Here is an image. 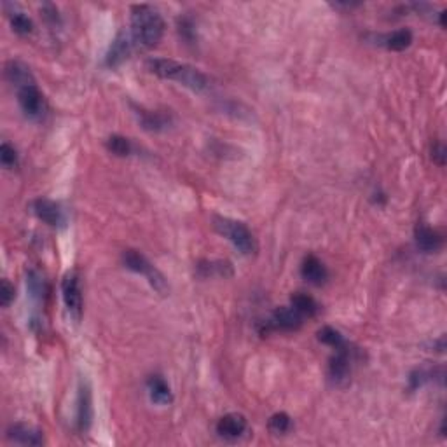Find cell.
I'll return each mask as SVG.
<instances>
[{
	"instance_id": "cell-1",
	"label": "cell",
	"mask_w": 447,
	"mask_h": 447,
	"mask_svg": "<svg viewBox=\"0 0 447 447\" xmlns=\"http://www.w3.org/2000/svg\"><path fill=\"white\" fill-rule=\"evenodd\" d=\"M147 70L154 76L161 77V79L175 81V83L182 84V86L194 91V93H203L210 87L208 77L201 70L187 65V63L175 62V60L168 58H151L147 60Z\"/></svg>"
},
{
	"instance_id": "cell-13",
	"label": "cell",
	"mask_w": 447,
	"mask_h": 447,
	"mask_svg": "<svg viewBox=\"0 0 447 447\" xmlns=\"http://www.w3.org/2000/svg\"><path fill=\"white\" fill-rule=\"evenodd\" d=\"M301 276H303V280H306L310 285L320 287L327 282L328 271L318 257L307 255L304 257L303 264H301Z\"/></svg>"
},
{
	"instance_id": "cell-17",
	"label": "cell",
	"mask_w": 447,
	"mask_h": 447,
	"mask_svg": "<svg viewBox=\"0 0 447 447\" xmlns=\"http://www.w3.org/2000/svg\"><path fill=\"white\" fill-rule=\"evenodd\" d=\"M147 389L149 397H151V400L154 402V404L168 405L174 400L170 386H168V382H166L161 376H151L147 381Z\"/></svg>"
},
{
	"instance_id": "cell-26",
	"label": "cell",
	"mask_w": 447,
	"mask_h": 447,
	"mask_svg": "<svg viewBox=\"0 0 447 447\" xmlns=\"http://www.w3.org/2000/svg\"><path fill=\"white\" fill-rule=\"evenodd\" d=\"M0 162H2V166L8 168V170H12V168L18 166V152H16V149L12 147L11 144H8V142H4V144L0 145Z\"/></svg>"
},
{
	"instance_id": "cell-25",
	"label": "cell",
	"mask_w": 447,
	"mask_h": 447,
	"mask_svg": "<svg viewBox=\"0 0 447 447\" xmlns=\"http://www.w3.org/2000/svg\"><path fill=\"white\" fill-rule=\"evenodd\" d=\"M26 283H28V290L33 299H42L44 294H46V283H44L42 274L37 273V271H30Z\"/></svg>"
},
{
	"instance_id": "cell-22",
	"label": "cell",
	"mask_w": 447,
	"mask_h": 447,
	"mask_svg": "<svg viewBox=\"0 0 447 447\" xmlns=\"http://www.w3.org/2000/svg\"><path fill=\"white\" fill-rule=\"evenodd\" d=\"M9 22H11L12 30L19 35H30L33 32V22L25 15L23 11L12 9V12H9Z\"/></svg>"
},
{
	"instance_id": "cell-15",
	"label": "cell",
	"mask_w": 447,
	"mask_h": 447,
	"mask_svg": "<svg viewBox=\"0 0 447 447\" xmlns=\"http://www.w3.org/2000/svg\"><path fill=\"white\" fill-rule=\"evenodd\" d=\"M138 117H140V123L145 130L149 131H166L168 128L174 124V117L168 112L162 110H140L138 112Z\"/></svg>"
},
{
	"instance_id": "cell-10",
	"label": "cell",
	"mask_w": 447,
	"mask_h": 447,
	"mask_svg": "<svg viewBox=\"0 0 447 447\" xmlns=\"http://www.w3.org/2000/svg\"><path fill=\"white\" fill-rule=\"evenodd\" d=\"M93 423V395L86 381L81 382L77 395V426L81 432H87Z\"/></svg>"
},
{
	"instance_id": "cell-23",
	"label": "cell",
	"mask_w": 447,
	"mask_h": 447,
	"mask_svg": "<svg viewBox=\"0 0 447 447\" xmlns=\"http://www.w3.org/2000/svg\"><path fill=\"white\" fill-rule=\"evenodd\" d=\"M267 428L273 435H287L292 430V418L287 412H276L269 418Z\"/></svg>"
},
{
	"instance_id": "cell-3",
	"label": "cell",
	"mask_w": 447,
	"mask_h": 447,
	"mask_svg": "<svg viewBox=\"0 0 447 447\" xmlns=\"http://www.w3.org/2000/svg\"><path fill=\"white\" fill-rule=\"evenodd\" d=\"M213 226H215L217 233L222 235L224 238H228L235 245V248L242 252L243 255H252V253L257 252L255 238H253L252 231L243 222L228 219V217H215Z\"/></svg>"
},
{
	"instance_id": "cell-6",
	"label": "cell",
	"mask_w": 447,
	"mask_h": 447,
	"mask_svg": "<svg viewBox=\"0 0 447 447\" xmlns=\"http://www.w3.org/2000/svg\"><path fill=\"white\" fill-rule=\"evenodd\" d=\"M18 103L22 112L28 119L39 121L46 114V100H44V94L40 93L39 87L35 86V83L19 87Z\"/></svg>"
},
{
	"instance_id": "cell-16",
	"label": "cell",
	"mask_w": 447,
	"mask_h": 447,
	"mask_svg": "<svg viewBox=\"0 0 447 447\" xmlns=\"http://www.w3.org/2000/svg\"><path fill=\"white\" fill-rule=\"evenodd\" d=\"M131 42L124 33H119V35L114 39L112 46L108 47V53L105 56V63L107 67H119L121 63L126 62V58L130 56Z\"/></svg>"
},
{
	"instance_id": "cell-8",
	"label": "cell",
	"mask_w": 447,
	"mask_h": 447,
	"mask_svg": "<svg viewBox=\"0 0 447 447\" xmlns=\"http://www.w3.org/2000/svg\"><path fill=\"white\" fill-rule=\"evenodd\" d=\"M351 376V351L348 344L335 350V355L328 362V379L334 386H346Z\"/></svg>"
},
{
	"instance_id": "cell-24",
	"label": "cell",
	"mask_w": 447,
	"mask_h": 447,
	"mask_svg": "<svg viewBox=\"0 0 447 447\" xmlns=\"http://www.w3.org/2000/svg\"><path fill=\"white\" fill-rule=\"evenodd\" d=\"M107 149L112 152V154L121 155V158H126L133 152V145L128 138L121 137V135H112L107 140Z\"/></svg>"
},
{
	"instance_id": "cell-21",
	"label": "cell",
	"mask_w": 447,
	"mask_h": 447,
	"mask_svg": "<svg viewBox=\"0 0 447 447\" xmlns=\"http://www.w3.org/2000/svg\"><path fill=\"white\" fill-rule=\"evenodd\" d=\"M318 341L327 344V346L334 348V350H339V348H344L348 344L346 339H344V335L334 327H321L320 330H318Z\"/></svg>"
},
{
	"instance_id": "cell-5",
	"label": "cell",
	"mask_w": 447,
	"mask_h": 447,
	"mask_svg": "<svg viewBox=\"0 0 447 447\" xmlns=\"http://www.w3.org/2000/svg\"><path fill=\"white\" fill-rule=\"evenodd\" d=\"M62 296L70 318L76 323H79L81 318H83V289H81L79 274L76 271H70L63 276Z\"/></svg>"
},
{
	"instance_id": "cell-19",
	"label": "cell",
	"mask_w": 447,
	"mask_h": 447,
	"mask_svg": "<svg viewBox=\"0 0 447 447\" xmlns=\"http://www.w3.org/2000/svg\"><path fill=\"white\" fill-rule=\"evenodd\" d=\"M6 77H8L9 83L15 84L16 90H19V87L28 86V84L35 83L28 67L23 65L22 62H15V60H12V62H9L8 65H6Z\"/></svg>"
},
{
	"instance_id": "cell-14",
	"label": "cell",
	"mask_w": 447,
	"mask_h": 447,
	"mask_svg": "<svg viewBox=\"0 0 447 447\" xmlns=\"http://www.w3.org/2000/svg\"><path fill=\"white\" fill-rule=\"evenodd\" d=\"M416 246L425 253H433L442 246V236L425 224H418L414 231Z\"/></svg>"
},
{
	"instance_id": "cell-9",
	"label": "cell",
	"mask_w": 447,
	"mask_h": 447,
	"mask_svg": "<svg viewBox=\"0 0 447 447\" xmlns=\"http://www.w3.org/2000/svg\"><path fill=\"white\" fill-rule=\"evenodd\" d=\"M32 210L42 222L53 228H60L65 224V213H63L62 206L56 205L54 201L46 198H39L32 203Z\"/></svg>"
},
{
	"instance_id": "cell-28",
	"label": "cell",
	"mask_w": 447,
	"mask_h": 447,
	"mask_svg": "<svg viewBox=\"0 0 447 447\" xmlns=\"http://www.w3.org/2000/svg\"><path fill=\"white\" fill-rule=\"evenodd\" d=\"M432 158H433V161H437L440 166H444V162H446V147H444L442 144L433 145Z\"/></svg>"
},
{
	"instance_id": "cell-18",
	"label": "cell",
	"mask_w": 447,
	"mask_h": 447,
	"mask_svg": "<svg viewBox=\"0 0 447 447\" xmlns=\"http://www.w3.org/2000/svg\"><path fill=\"white\" fill-rule=\"evenodd\" d=\"M378 40L379 46L386 47L388 51H404L412 44V32L407 28H400L378 37Z\"/></svg>"
},
{
	"instance_id": "cell-12",
	"label": "cell",
	"mask_w": 447,
	"mask_h": 447,
	"mask_svg": "<svg viewBox=\"0 0 447 447\" xmlns=\"http://www.w3.org/2000/svg\"><path fill=\"white\" fill-rule=\"evenodd\" d=\"M246 418L238 412H229V414L222 416L217 423V433L219 437L226 440H236L239 437H243V433L246 432Z\"/></svg>"
},
{
	"instance_id": "cell-20",
	"label": "cell",
	"mask_w": 447,
	"mask_h": 447,
	"mask_svg": "<svg viewBox=\"0 0 447 447\" xmlns=\"http://www.w3.org/2000/svg\"><path fill=\"white\" fill-rule=\"evenodd\" d=\"M290 306H292L294 310H296L303 318L314 317V314L318 313V310H320V306H318L317 301H314L311 296H307V294H303V292L294 294L292 299H290Z\"/></svg>"
},
{
	"instance_id": "cell-4",
	"label": "cell",
	"mask_w": 447,
	"mask_h": 447,
	"mask_svg": "<svg viewBox=\"0 0 447 447\" xmlns=\"http://www.w3.org/2000/svg\"><path fill=\"white\" fill-rule=\"evenodd\" d=\"M123 264L128 269L133 271V273L142 274V276L147 278L149 285H151L155 292L161 294V296H166V294L170 292V285L166 282L165 274H162L144 253L138 252V250H124Z\"/></svg>"
},
{
	"instance_id": "cell-27",
	"label": "cell",
	"mask_w": 447,
	"mask_h": 447,
	"mask_svg": "<svg viewBox=\"0 0 447 447\" xmlns=\"http://www.w3.org/2000/svg\"><path fill=\"white\" fill-rule=\"evenodd\" d=\"M15 299V287L8 282V280H2V287H0V304L4 307H8L9 304Z\"/></svg>"
},
{
	"instance_id": "cell-11",
	"label": "cell",
	"mask_w": 447,
	"mask_h": 447,
	"mask_svg": "<svg viewBox=\"0 0 447 447\" xmlns=\"http://www.w3.org/2000/svg\"><path fill=\"white\" fill-rule=\"evenodd\" d=\"M6 437L19 446H42L44 444V433L35 426L25 425V423H16V425L9 426Z\"/></svg>"
},
{
	"instance_id": "cell-7",
	"label": "cell",
	"mask_w": 447,
	"mask_h": 447,
	"mask_svg": "<svg viewBox=\"0 0 447 447\" xmlns=\"http://www.w3.org/2000/svg\"><path fill=\"white\" fill-rule=\"evenodd\" d=\"M304 318L294 310L292 306L278 307L274 310V313L271 314L269 320H266L260 328V334H269L271 330H297L303 325Z\"/></svg>"
},
{
	"instance_id": "cell-2",
	"label": "cell",
	"mask_w": 447,
	"mask_h": 447,
	"mask_svg": "<svg viewBox=\"0 0 447 447\" xmlns=\"http://www.w3.org/2000/svg\"><path fill=\"white\" fill-rule=\"evenodd\" d=\"M165 35V19L152 6L140 4L131 8V37L144 47H154Z\"/></svg>"
}]
</instances>
